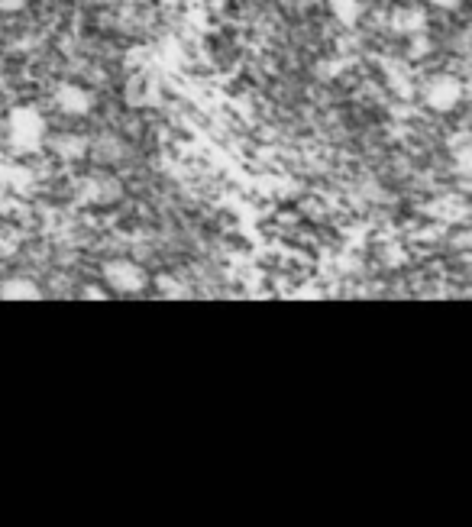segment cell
<instances>
[{
	"label": "cell",
	"mask_w": 472,
	"mask_h": 527,
	"mask_svg": "<svg viewBox=\"0 0 472 527\" xmlns=\"http://www.w3.org/2000/svg\"><path fill=\"white\" fill-rule=\"evenodd\" d=\"M7 146L17 156H33V152L46 149L49 143V123L46 114L36 104H17L7 114Z\"/></svg>",
	"instance_id": "cell-1"
},
{
	"label": "cell",
	"mask_w": 472,
	"mask_h": 527,
	"mask_svg": "<svg viewBox=\"0 0 472 527\" xmlns=\"http://www.w3.org/2000/svg\"><path fill=\"white\" fill-rule=\"evenodd\" d=\"M104 285L117 295H140L149 285V275L133 259H110L104 262Z\"/></svg>",
	"instance_id": "cell-2"
},
{
	"label": "cell",
	"mask_w": 472,
	"mask_h": 527,
	"mask_svg": "<svg viewBox=\"0 0 472 527\" xmlns=\"http://www.w3.org/2000/svg\"><path fill=\"white\" fill-rule=\"evenodd\" d=\"M421 101L434 114H450L463 101V81L456 75H430L421 88Z\"/></svg>",
	"instance_id": "cell-3"
},
{
	"label": "cell",
	"mask_w": 472,
	"mask_h": 527,
	"mask_svg": "<svg viewBox=\"0 0 472 527\" xmlns=\"http://www.w3.org/2000/svg\"><path fill=\"white\" fill-rule=\"evenodd\" d=\"M52 104L65 117H88L94 110V94L78 81H59L52 91Z\"/></svg>",
	"instance_id": "cell-4"
},
{
	"label": "cell",
	"mask_w": 472,
	"mask_h": 527,
	"mask_svg": "<svg viewBox=\"0 0 472 527\" xmlns=\"http://www.w3.org/2000/svg\"><path fill=\"white\" fill-rule=\"evenodd\" d=\"M120 182L110 175H88L85 182L78 185V201L81 204H94V207H104V204H114L120 201Z\"/></svg>",
	"instance_id": "cell-5"
},
{
	"label": "cell",
	"mask_w": 472,
	"mask_h": 527,
	"mask_svg": "<svg viewBox=\"0 0 472 527\" xmlns=\"http://www.w3.org/2000/svg\"><path fill=\"white\" fill-rule=\"evenodd\" d=\"M52 152L59 156L62 162H78V159H85L88 152H91V140L88 136H78V133H59V136H49V143Z\"/></svg>",
	"instance_id": "cell-6"
},
{
	"label": "cell",
	"mask_w": 472,
	"mask_h": 527,
	"mask_svg": "<svg viewBox=\"0 0 472 527\" xmlns=\"http://www.w3.org/2000/svg\"><path fill=\"white\" fill-rule=\"evenodd\" d=\"M43 298V288L33 279H23V275H13V279L0 282V301H39Z\"/></svg>",
	"instance_id": "cell-7"
},
{
	"label": "cell",
	"mask_w": 472,
	"mask_h": 527,
	"mask_svg": "<svg viewBox=\"0 0 472 527\" xmlns=\"http://www.w3.org/2000/svg\"><path fill=\"white\" fill-rule=\"evenodd\" d=\"M392 30L398 36H421L427 30V13L418 7H398L392 13Z\"/></svg>",
	"instance_id": "cell-8"
},
{
	"label": "cell",
	"mask_w": 472,
	"mask_h": 527,
	"mask_svg": "<svg viewBox=\"0 0 472 527\" xmlns=\"http://www.w3.org/2000/svg\"><path fill=\"white\" fill-rule=\"evenodd\" d=\"M327 10L333 13V20L343 26H356L363 20V0H327Z\"/></svg>",
	"instance_id": "cell-9"
},
{
	"label": "cell",
	"mask_w": 472,
	"mask_h": 527,
	"mask_svg": "<svg viewBox=\"0 0 472 527\" xmlns=\"http://www.w3.org/2000/svg\"><path fill=\"white\" fill-rule=\"evenodd\" d=\"M20 249V230L0 220V256H13Z\"/></svg>",
	"instance_id": "cell-10"
},
{
	"label": "cell",
	"mask_w": 472,
	"mask_h": 527,
	"mask_svg": "<svg viewBox=\"0 0 472 527\" xmlns=\"http://www.w3.org/2000/svg\"><path fill=\"white\" fill-rule=\"evenodd\" d=\"M26 7H30V0H0V13L4 17H13V13H20Z\"/></svg>",
	"instance_id": "cell-11"
},
{
	"label": "cell",
	"mask_w": 472,
	"mask_h": 527,
	"mask_svg": "<svg viewBox=\"0 0 472 527\" xmlns=\"http://www.w3.org/2000/svg\"><path fill=\"white\" fill-rule=\"evenodd\" d=\"M430 7H437V10H456V4H460V0H427Z\"/></svg>",
	"instance_id": "cell-12"
},
{
	"label": "cell",
	"mask_w": 472,
	"mask_h": 527,
	"mask_svg": "<svg viewBox=\"0 0 472 527\" xmlns=\"http://www.w3.org/2000/svg\"><path fill=\"white\" fill-rule=\"evenodd\" d=\"M85 298L101 301V298H107V295H104V288H85Z\"/></svg>",
	"instance_id": "cell-13"
}]
</instances>
